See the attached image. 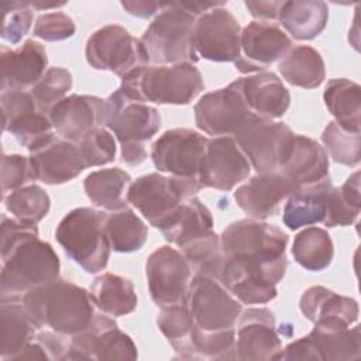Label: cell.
Returning <instances> with one entry per match:
<instances>
[{"label": "cell", "instance_id": "45", "mask_svg": "<svg viewBox=\"0 0 361 361\" xmlns=\"http://www.w3.org/2000/svg\"><path fill=\"white\" fill-rule=\"evenodd\" d=\"M3 11L1 38L10 44H18L28 32L32 23L31 3L8 1L0 4Z\"/></svg>", "mask_w": 361, "mask_h": 361}, {"label": "cell", "instance_id": "18", "mask_svg": "<svg viewBox=\"0 0 361 361\" xmlns=\"http://www.w3.org/2000/svg\"><path fill=\"white\" fill-rule=\"evenodd\" d=\"M290 48L292 41L279 25L255 20L241 30L240 56L234 65L243 73L261 72L281 61Z\"/></svg>", "mask_w": 361, "mask_h": 361}, {"label": "cell", "instance_id": "37", "mask_svg": "<svg viewBox=\"0 0 361 361\" xmlns=\"http://www.w3.org/2000/svg\"><path fill=\"white\" fill-rule=\"evenodd\" d=\"M293 259L307 271L326 269L334 257V245L324 228L306 227L296 234L292 244Z\"/></svg>", "mask_w": 361, "mask_h": 361}, {"label": "cell", "instance_id": "19", "mask_svg": "<svg viewBox=\"0 0 361 361\" xmlns=\"http://www.w3.org/2000/svg\"><path fill=\"white\" fill-rule=\"evenodd\" d=\"M250 172L251 164L233 137L209 140L199 172L202 188L231 190L245 180Z\"/></svg>", "mask_w": 361, "mask_h": 361}, {"label": "cell", "instance_id": "22", "mask_svg": "<svg viewBox=\"0 0 361 361\" xmlns=\"http://www.w3.org/2000/svg\"><path fill=\"white\" fill-rule=\"evenodd\" d=\"M48 117L61 138L79 142L90 130L104 124V100L90 94H71L59 100Z\"/></svg>", "mask_w": 361, "mask_h": 361}, {"label": "cell", "instance_id": "44", "mask_svg": "<svg viewBox=\"0 0 361 361\" xmlns=\"http://www.w3.org/2000/svg\"><path fill=\"white\" fill-rule=\"evenodd\" d=\"M76 144L79 147L85 168L102 166L114 161L116 141L113 135L102 127L90 130Z\"/></svg>", "mask_w": 361, "mask_h": 361}, {"label": "cell", "instance_id": "33", "mask_svg": "<svg viewBox=\"0 0 361 361\" xmlns=\"http://www.w3.org/2000/svg\"><path fill=\"white\" fill-rule=\"evenodd\" d=\"M131 183L128 172L120 168L99 169L85 178L83 188L89 200L104 210L117 212L126 209L127 190Z\"/></svg>", "mask_w": 361, "mask_h": 361}, {"label": "cell", "instance_id": "49", "mask_svg": "<svg viewBox=\"0 0 361 361\" xmlns=\"http://www.w3.org/2000/svg\"><path fill=\"white\" fill-rule=\"evenodd\" d=\"M123 8L127 10L128 14L135 16L138 18H149L154 16L158 10L165 7V3H157V1H145V0H133V1H121Z\"/></svg>", "mask_w": 361, "mask_h": 361}, {"label": "cell", "instance_id": "27", "mask_svg": "<svg viewBox=\"0 0 361 361\" xmlns=\"http://www.w3.org/2000/svg\"><path fill=\"white\" fill-rule=\"evenodd\" d=\"M299 307L307 320L319 324L350 327L358 320L357 300L323 286L306 289L300 298Z\"/></svg>", "mask_w": 361, "mask_h": 361}, {"label": "cell", "instance_id": "20", "mask_svg": "<svg viewBox=\"0 0 361 361\" xmlns=\"http://www.w3.org/2000/svg\"><path fill=\"white\" fill-rule=\"evenodd\" d=\"M240 316L235 330V360H275L282 344L275 329L274 313L265 307H251Z\"/></svg>", "mask_w": 361, "mask_h": 361}, {"label": "cell", "instance_id": "12", "mask_svg": "<svg viewBox=\"0 0 361 361\" xmlns=\"http://www.w3.org/2000/svg\"><path fill=\"white\" fill-rule=\"evenodd\" d=\"M137 357V347L131 337L123 333L113 319L104 314H94L86 330L71 337L65 360L133 361Z\"/></svg>", "mask_w": 361, "mask_h": 361}, {"label": "cell", "instance_id": "47", "mask_svg": "<svg viewBox=\"0 0 361 361\" xmlns=\"http://www.w3.org/2000/svg\"><path fill=\"white\" fill-rule=\"evenodd\" d=\"M76 31L73 20L65 13H47L37 18L34 25V35L48 41L56 42L71 38Z\"/></svg>", "mask_w": 361, "mask_h": 361}, {"label": "cell", "instance_id": "11", "mask_svg": "<svg viewBox=\"0 0 361 361\" xmlns=\"http://www.w3.org/2000/svg\"><path fill=\"white\" fill-rule=\"evenodd\" d=\"M295 133L285 124L254 116L233 138L258 173L278 172Z\"/></svg>", "mask_w": 361, "mask_h": 361}, {"label": "cell", "instance_id": "51", "mask_svg": "<svg viewBox=\"0 0 361 361\" xmlns=\"http://www.w3.org/2000/svg\"><path fill=\"white\" fill-rule=\"evenodd\" d=\"M65 1H61V3H39V1H34L31 3V7L37 8V10H47V8H56V7H61L63 6Z\"/></svg>", "mask_w": 361, "mask_h": 361}, {"label": "cell", "instance_id": "15", "mask_svg": "<svg viewBox=\"0 0 361 361\" xmlns=\"http://www.w3.org/2000/svg\"><path fill=\"white\" fill-rule=\"evenodd\" d=\"M190 269L189 262L178 250L169 245L157 248L145 264L152 302L159 307L185 303Z\"/></svg>", "mask_w": 361, "mask_h": 361}, {"label": "cell", "instance_id": "3", "mask_svg": "<svg viewBox=\"0 0 361 361\" xmlns=\"http://www.w3.org/2000/svg\"><path fill=\"white\" fill-rule=\"evenodd\" d=\"M21 299L38 329L48 327L66 337L82 333L94 319L90 292L65 279L34 288Z\"/></svg>", "mask_w": 361, "mask_h": 361}, {"label": "cell", "instance_id": "7", "mask_svg": "<svg viewBox=\"0 0 361 361\" xmlns=\"http://www.w3.org/2000/svg\"><path fill=\"white\" fill-rule=\"evenodd\" d=\"M196 17L180 3H165L141 37V44L151 63L175 65L196 63L199 56L193 47Z\"/></svg>", "mask_w": 361, "mask_h": 361}, {"label": "cell", "instance_id": "28", "mask_svg": "<svg viewBox=\"0 0 361 361\" xmlns=\"http://www.w3.org/2000/svg\"><path fill=\"white\" fill-rule=\"evenodd\" d=\"M310 361H348L358 360L361 353L360 327H341L314 323L305 337Z\"/></svg>", "mask_w": 361, "mask_h": 361}, {"label": "cell", "instance_id": "50", "mask_svg": "<svg viewBox=\"0 0 361 361\" xmlns=\"http://www.w3.org/2000/svg\"><path fill=\"white\" fill-rule=\"evenodd\" d=\"M13 360H51L41 343L31 341L21 353H18Z\"/></svg>", "mask_w": 361, "mask_h": 361}, {"label": "cell", "instance_id": "46", "mask_svg": "<svg viewBox=\"0 0 361 361\" xmlns=\"http://www.w3.org/2000/svg\"><path fill=\"white\" fill-rule=\"evenodd\" d=\"M35 180L30 158L13 154L1 157V190L7 195L8 190L23 188L25 183Z\"/></svg>", "mask_w": 361, "mask_h": 361}, {"label": "cell", "instance_id": "13", "mask_svg": "<svg viewBox=\"0 0 361 361\" xmlns=\"http://www.w3.org/2000/svg\"><path fill=\"white\" fill-rule=\"evenodd\" d=\"M209 138L189 128L165 131L151 147V159L159 172L197 178Z\"/></svg>", "mask_w": 361, "mask_h": 361}, {"label": "cell", "instance_id": "42", "mask_svg": "<svg viewBox=\"0 0 361 361\" xmlns=\"http://www.w3.org/2000/svg\"><path fill=\"white\" fill-rule=\"evenodd\" d=\"M322 141L334 162L345 166H357L360 164V133L344 130L336 121H331L324 128Z\"/></svg>", "mask_w": 361, "mask_h": 361}, {"label": "cell", "instance_id": "35", "mask_svg": "<svg viewBox=\"0 0 361 361\" xmlns=\"http://www.w3.org/2000/svg\"><path fill=\"white\" fill-rule=\"evenodd\" d=\"M282 78L292 86L314 89L324 80V62L319 51L309 45L292 47L278 63Z\"/></svg>", "mask_w": 361, "mask_h": 361}, {"label": "cell", "instance_id": "5", "mask_svg": "<svg viewBox=\"0 0 361 361\" xmlns=\"http://www.w3.org/2000/svg\"><path fill=\"white\" fill-rule=\"evenodd\" d=\"M104 124L121 145V158L130 166L147 158L144 142L159 130L161 117L155 107L126 96L120 89L104 100Z\"/></svg>", "mask_w": 361, "mask_h": 361}, {"label": "cell", "instance_id": "39", "mask_svg": "<svg viewBox=\"0 0 361 361\" xmlns=\"http://www.w3.org/2000/svg\"><path fill=\"white\" fill-rule=\"evenodd\" d=\"M157 324L172 348L182 358H196L192 344L195 323L185 303L161 307Z\"/></svg>", "mask_w": 361, "mask_h": 361}, {"label": "cell", "instance_id": "43", "mask_svg": "<svg viewBox=\"0 0 361 361\" xmlns=\"http://www.w3.org/2000/svg\"><path fill=\"white\" fill-rule=\"evenodd\" d=\"M72 75L63 68H49L30 90L39 111L48 116L49 110L71 90Z\"/></svg>", "mask_w": 361, "mask_h": 361}, {"label": "cell", "instance_id": "38", "mask_svg": "<svg viewBox=\"0 0 361 361\" xmlns=\"http://www.w3.org/2000/svg\"><path fill=\"white\" fill-rule=\"evenodd\" d=\"M104 228L110 247L116 252L138 251L148 238L145 223L127 207L107 214Z\"/></svg>", "mask_w": 361, "mask_h": 361}, {"label": "cell", "instance_id": "30", "mask_svg": "<svg viewBox=\"0 0 361 361\" xmlns=\"http://www.w3.org/2000/svg\"><path fill=\"white\" fill-rule=\"evenodd\" d=\"M38 327L28 314L23 299L1 300L0 306V355L13 360L34 338Z\"/></svg>", "mask_w": 361, "mask_h": 361}, {"label": "cell", "instance_id": "10", "mask_svg": "<svg viewBox=\"0 0 361 361\" xmlns=\"http://www.w3.org/2000/svg\"><path fill=\"white\" fill-rule=\"evenodd\" d=\"M85 54L92 68L121 78L133 69L149 63L141 41L117 24L104 25L94 31L87 38Z\"/></svg>", "mask_w": 361, "mask_h": 361}, {"label": "cell", "instance_id": "8", "mask_svg": "<svg viewBox=\"0 0 361 361\" xmlns=\"http://www.w3.org/2000/svg\"><path fill=\"white\" fill-rule=\"evenodd\" d=\"M202 188L197 178L164 176L157 172L137 178L130 183L127 202L133 204L147 221L164 230L179 210L183 200L195 196Z\"/></svg>", "mask_w": 361, "mask_h": 361}, {"label": "cell", "instance_id": "6", "mask_svg": "<svg viewBox=\"0 0 361 361\" xmlns=\"http://www.w3.org/2000/svg\"><path fill=\"white\" fill-rule=\"evenodd\" d=\"M106 216L92 207H76L65 214L55 230V238L66 255L87 274L103 271L110 258Z\"/></svg>", "mask_w": 361, "mask_h": 361}, {"label": "cell", "instance_id": "34", "mask_svg": "<svg viewBox=\"0 0 361 361\" xmlns=\"http://www.w3.org/2000/svg\"><path fill=\"white\" fill-rule=\"evenodd\" d=\"M94 306L104 314L118 317L137 309V295L133 283L120 275L106 272L97 276L90 286Z\"/></svg>", "mask_w": 361, "mask_h": 361}, {"label": "cell", "instance_id": "21", "mask_svg": "<svg viewBox=\"0 0 361 361\" xmlns=\"http://www.w3.org/2000/svg\"><path fill=\"white\" fill-rule=\"evenodd\" d=\"M28 158L35 180L47 185L66 183L85 169L78 144L55 133L30 151Z\"/></svg>", "mask_w": 361, "mask_h": 361}, {"label": "cell", "instance_id": "26", "mask_svg": "<svg viewBox=\"0 0 361 361\" xmlns=\"http://www.w3.org/2000/svg\"><path fill=\"white\" fill-rule=\"evenodd\" d=\"M235 82L247 109L254 116L276 120L286 113L290 94L274 72H258L257 75L238 78Z\"/></svg>", "mask_w": 361, "mask_h": 361}, {"label": "cell", "instance_id": "29", "mask_svg": "<svg viewBox=\"0 0 361 361\" xmlns=\"http://www.w3.org/2000/svg\"><path fill=\"white\" fill-rule=\"evenodd\" d=\"M161 233L166 241L182 250L213 233L212 213L196 196H192L183 200L176 214Z\"/></svg>", "mask_w": 361, "mask_h": 361}, {"label": "cell", "instance_id": "16", "mask_svg": "<svg viewBox=\"0 0 361 361\" xmlns=\"http://www.w3.org/2000/svg\"><path fill=\"white\" fill-rule=\"evenodd\" d=\"M241 27L223 6L196 18L193 47L197 56L212 62H235L240 56Z\"/></svg>", "mask_w": 361, "mask_h": 361}, {"label": "cell", "instance_id": "36", "mask_svg": "<svg viewBox=\"0 0 361 361\" xmlns=\"http://www.w3.org/2000/svg\"><path fill=\"white\" fill-rule=\"evenodd\" d=\"M358 83L345 79H330L326 85L323 100L334 121L344 130L360 133L361 94Z\"/></svg>", "mask_w": 361, "mask_h": 361}, {"label": "cell", "instance_id": "14", "mask_svg": "<svg viewBox=\"0 0 361 361\" xmlns=\"http://www.w3.org/2000/svg\"><path fill=\"white\" fill-rule=\"evenodd\" d=\"M199 130L213 137H233L254 114L247 109L237 82L203 94L193 107Z\"/></svg>", "mask_w": 361, "mask_h": 361}, {"label": "cell", "instance_id": "2", "mask_svg": "<svg viewBox=\"0 0 361 361\" xmlns=\"http://www.w3.org/2000/svg\"><path fill=\"white\" fill-rule=\"evenodd\" d=\"M1 300L21 299L34 288L59 279V258L39 240L35 224L1 216Z\"/></svg>", "mask_w": 361, "mask_h": 361}, {"label": "cell", "instance_id": "48", "mask_svg": "<svg viewBox=\"0 0 361 361\" xmlns=\"http://www.w3.org/2000/svg\"><path fill=\"white\" fill-rule=\"evenodd\" d=\"M283 1H245V7L250 14L258 21H275L279 17V11Z\"/></svg>", "mask_w": 361, "mask_h": 361}, {"label": "cell", "instance_id": "1", "mask_svg": "<svg viewBox=\"0 0 361 361\" xmlns=\"http://www.w3.org/2000/svg\"><path fill=\"white\" fill-rule=\"evenodd\" d=\"M288 235L274 224L243 219L220 235L221 267L217 279L244 305H264L276 298L285 276Z\"/></svg>", "mask_w": 361, "mask_h": 361}, {"label": "cell", "instance_id": "4", "mask_svg": "<svg viewBox=\"0 0 361 361\" xmlns=\"http://www.w3.org/2000/svg\"><path fill=\"white\" fill-rule=\"evenodd\" d=\"M126 96L142 103L189 104L204 89L193 63L140 66L121 78L118 87Z\"/></svg>", "mask_w": 361, "mask_h": 361}, {"label": "cell", "instance_id": "25", "mask_svg": "<svg viewBox=\"0 0 361 361\" xmlns=\"http://www.w3.org/2000/svg\"><path fill=\"white\" fill-rule=\"evenodd\" d=\"M47 65L45 48L34 39H27L16 49L1 47V92L32 89L48 71Z\"/></svg>", "mask_w": 361, "mask_h": 361}, {"label": "cell", "instance_id": "9", "mask_svg": "<svg viewBox=\"0 0 361 361\" xmlns=\"http://www.w3.org/2000/svg\"><path fill=\"white\" fill-rule=\"evenodd\" d=\"M185 305L195 326L206 333L235 329L241 303L216 278L195 275L189 283Z\"/></svg>", "mask_w": 361, "mask_h": 361}, {"label": "cell", "instance_id": "17", "mask_svg": "<svg viewBox=\"0 0 361 361\" xmlns=\"http://www.w3.org/2000/svg\"><path fill=\"white\" fill-rule=\"evenodd\" d=\"M3 131L16 137L28 151L54 134L49 117L39 111L34 97L25 90L1 92Z\"/></svg>", "mask_w": 361, "mask_h": 361}, {"label": "cell", "instance_id": "40", "mask_svg": "<svg viewBox=\"0 0 361 361\" xmlns=\"http://www.w3.org/2000/svg\"><path fill=\"white\" fill-rule=\"evenodd\" d=\"M360 209V171H355L340 188L333 186L323 223L327 227L350 226L358 219Z\"/></svg>", "mask_w": 361, "mask_h": 361}, {"label": "cell", "instance_id": "23", "mask_svg": "<svg viewBox=\"0 0 361 361\" xmlns=\"http://www.w3.org/2000/svg\"><path fill=\"white\" fill-rule=\"evenodd\" d=\"M278 172L298 192L329 178V158L319 142L295 134Z\"/></svg>", "mask_w": 361, "mask_h": 361}, {"label": "cell", "instance_id": "41", "mask_svg": "<svg viewBox=\"0 0 361 361\" xmlns=\"http://www.w3.org/2000/svg\"><path fill=\"white\" fill-rule=\"evenodd\" d=\"M4 204L14 219L27 224H37L48 214L51 199L42 188L28 185L4 195Z\"/></svg>", "mask_w": 361, "mask_h": 361}, {"label": "cell", "instance_id": "24", "mask_svg": "<svg viewBox=\"0 0 361 361\" xmlns=\"http://www.w3.org/2000/svg\"><path fill=\"white\" fill-rule=\"evenodd\" d=\"M295 192L292 183L279 172L258 173L237 188L234 199L250 217L265 220L274 216L281 203Z\"/></svg>", "mask_w": 361, "mask_h": 361}, {"label": "cell", "instance_id": "32", "mask_svg": "<svg viewBox=\"0 0 361 361\" xmlns=\"http://www.w3.org/2000/svg\"><path fill=\"white\" fill-rule=\"evenodd\" d=\"M329 7L320 0H290L283 1L278 21L299 41L316 38L326 27Z\"/></svg>", "mask_w": 361, "mask_h": 361}, {"label": "cell", "instance_id": "31", "mask_svg": "<svg viewBox=\"0 0 361 361\" xmlns=\"http://www.w3.org/2000/svg\"><path fill=\"white\" fill-rule=\"evenodd\" d=\"M333 189L330 178L292 193L283 207V223L290 230L323 223L327 212V202Z\"/></svg>", "mask_w": 361, "mask_h": 361}]
</instances>
